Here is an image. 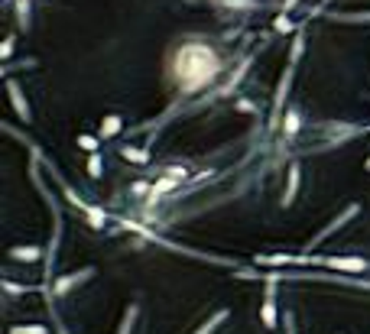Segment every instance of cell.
I'll return each instance as SVG.
<instances>
[{
	"label": "cell",
	"mask_w": 370,
	"mask_h": 334,
	"mask_svg": "<svg viewBox=\"0 0 370 334\" xmlns=\"http://www.w3.org/2000/svg\"><path fill=\"white\" fill-rule=\"evenodd\" d=\"M101 143H105V139L91 137V133H82V137H78V146L85 149V153H98V146H101Z\"/></svg>",
	"instance_id": "cell-19"
},
{
	"label": "cell",
	"mask_w": 370,
	"mask_h": 334,
	"mask_svg": "<svg viewBox=\"0 0 370 334\" xmlns=\"http://www.w3.org/2000/svg\"><path fill=\"white\" fill-rule=\"evenodd\" d=\"M224 72H228V56L211 36H182L166 56V75L182 98L199 94Z\"/></svg>",
	"instance_id": "cell-1"
},
{
	"label": "cell",
	"mask_w": 370,
	"mask_h": 334,
	"mask_svg": "<svg viewBox=\"0 0 370 334\" xmlns=\"http://www.w3.org/2000/svg\"><path fill=\"white\" fill-rule=\"evenodd\" d=\"M279 282H266L263 286V302H260V325L266 328V331H276V325L283 321V315H279Z\"/></svg>",
	"instance_id": "cell-4"
},
{
	"label": "cell",
	"mask_w": 370,
	"mask_h": 334,
	"mask_svg": "<svg viewBox=\"0 0 370 334\" xmlns=\"http://www.w3.org/2000/svg\"><path fill=\"white\" fill-rule=\"evenodd\" d=\"M293 72H295V66H286L283 78H279V88H276V98H273V117H270V127H279V123H283V107H286V98H289V88H293Z\"/></svg>",
	"instance_id": "cell-6"
},
{
	"label": "cell",
	"mask_w": 370,
	"mask_h": 334,
	"mask_svg": "<svg viewBox=\"0 0 370 334\" xmlns=\"http://www.w3.org/2000/svg\"><path fill=\"white\" fill-rule=\"evenodd\" d=\"M98 269L95 266H85V269H78V273H65V276H56L52 282H49L46 289H43V296L49 298V305L56 302V298H65L72 289H78V286H85L88 279L95 276Z\"/></svg>",
	"instance_id": "cell-3"
},
{
	"label": "cell",
	"mask_w": 370,
	"mask_h": 334,
	"mask_svg": "<svg viewBox=\"0 0 370 334\" xmlns=\"http://www.w3.org/2000/svg\"><path fill=\"white\" fill-rule=\"evenodd\" d=\"M150 188H153V182H133V185H130V195H133V198L150 195Z\"/></svg>",
	"instance_id": "cell-25"
},
{
	"label": "cell",
	"mask_w": 370,
	"mask_h": 334,
	"mask_svg": "<svg viewBox=\"0 0 370 334\" xmlns=\"http://www.w3.org/2000/svg\"><path fill=\"white\" fill-rule=\"evenodd\" d=\"M121 156H123V159H130V162H143V159H146V149L123 146V149H121Z\"/></svg>",
	"instance_id": "cell-23"
},
{
	"label": "cell",
	"mask_w": 370,
	"mask_h": 334,
	"mask_svg": "<svg viewBox=\"0 0 370 334\" xmlns=\"http://www.w3.org/2000/svg\"><path fill=\"white\" fill-rule=\"evenodd\" d=\"M299 182H302V169L293 162V166L286 169V192H283V198H279V204H283V208H293L295 195H299Z\"/></svg>",
	"instance_id": "cell-10"
},
{
	"label": "cell",
	"mask_w": 370,
	"mask_h": 334,
	"mask_svg": "<svg viewBox=\"0 0 370 334\" xmlns=\"http://www.w3.org/2000/svg\"><path fill=\"white\" fill-rule=\"evenodd\" d=\"M13 46H17V39H13V36L3 39V46H0V59H3V62H7V59L13 56Z\"/></svg>",
	"instance_id": "cell-26"
},
{
	"label": "cell",
	"mask_w": 370,
	"mask_h": 334,
	"mask_svg": "<svg viewBox=\"0 0 370 334\" xmlns=\"http://www.w3.org/2000/svg\"><path fill=\"white\" fill-rule=\"evenodd\" d=\"M121 130H123V117H121V114H107L105 121H101V130H98V137H101V139H114Z\"/></svg>",
	"instance_id": "cell-12"
},
{
	"label": "cell",
	"mask_w": 370,
	"mask_h": 334,
	"mask_svg": "<svg viewBox=\"0 0 370 334\" xmlns=\"http://www.w3.org/2000/svg\"><path fill=\"white\" fill-rule=\"evenodd\" d=\"M160 176H169V179H179V182H185V179H189V169H185V166H162Z\"/></svg>",
	"instance_id": "cell-20"
},
{
	"label": "cell",
	"mask_w": 370,
	"mask_h": 334,
	"mask_svg": "<svg viewBox=\"0 0 370 334\" xmlns=\"http://www.w3.org/2000/svg\"><path fill=\"white\" fill-rule=\"evenodd\" d=\"M325 266L338 273H370V260L364 257H325Z\"/></svg>",
	"instance_id": "cell-7"
},
{
	"label": "cell",
	"mask_w": 370,
	"mask_h": 334,
	"mask_svg": "<svg viewBox=\"0 0 370 334\" xmlns=\"http://www.w3.org/2000/svg\"><path fill=\"white\" fill-rule=\"evenodd\" d=\"M13 10H17V26L29 29V10H33V7H29V0H17V7H13Z\"/></svg>",
	"instance_id": "cell-16"
},
{
	"label": "cell",
	"mask_w": 370,
	"mask_h": 334,
	"mask_svg": "<svg viewBox=\"0 0 370 334\" xmlns=\"http://www.w3.org/2000/svg\"><path fill=\"white\" fill-rule=\"evenodd\" d=\"M10 260H20V263H39V260H46V253H43V247H13L10 250Z\"/></svg>",
	"instance_id": "cell-11"
},
{
	"label": "cell",
	"mask_w": 370,
	"mask_h": 334,
	"mask_svg": "<svg viewBox=\"0 0 370 334\" xmlns=\"http://www.w3.org/2000/svg\"><path fill=\"white\" fill-rule=\"evenodd\" d=\"M302 49H305V36H302V33H295V39H293V56H289V66H295V62H299Z\"/></svg>",
	"instance_id": "cell-22"
},
{
	"label": "cell",
	"mask_w": 370,
	"mask_h": 334,
	"mask_svg": "<svg viewBox=\"0 0 370 334\" xmlns=\"http://www.w3.org/2000/svg\"><path fill=\"white\" fill-rule=\"evenodd\" d=\"M240 279H263V282H283V279H322V282H344V286H357V289H370V279H354V276H332V273H250L240 269Z\"/></svg>",
	"instance_id": "cell-2"
},
{
	"label": "cell",
	"mask_w": 370,
	"mask_h": 334,
	"mask_svg": "<svg viewBox=\"0 0 370 334\" xmlns=\"http://www.w3.org/2000/svg\"><path fill=\"white\" fill-rule=\"evenodd\" d=\"M357 214H361V204H348V208H344V211L338 214V218H334L332 224H325L322 231H318V234H315V237H312V241L305 243V253H312L315 247H318V243H322V241H328V237H332L334 231H341L344 224L351 221V218H357Z\"/></svg>",
	"instance_id": "cell-5"
},
{
	"label": "cell",
	"mask_w": 370,
	"mask_h": 334,
	"mask_svg": "<svg viewBox=\"0 0 370 334\" xmlns=\"http://www.w3.org/2000/svg\"><path fill=\"white\" fill-rule=\"evenodd\" d=\"M211 7H221V10H254L256 0H208Z\"/></svg>",
	"instance_id": "cell-15"
},
{
	"label": "cell",
	"mask_w": 370,
	"mask_h": 334,
	"mask_svg": "<svg viewBox=\"0 0 370 334\" xmlns=\"http://www.w3.org/2000/svg\"><path fill=\"white\" fill-rule=\"evenodd\" d=\"M88 176L91 179L105 176V159H101V153H91V159H88Z\"/></svg>",
	"instance_id": "cell-17"
},
{
	"label": "cell",
	"mask_w": 370,
	"mask_h": 334,
	"mask_svg": "<svg viewBox=\"0 0 370 334\" xmlns=\"http://www.w3.org/2000/svg\"><path fill=\"white\" fill-rule=\"evenodd\" d=\"M0 286H3V292H7V296H26V292H33V289H36V286H20V282H13V279H3Z\"/></svg>",
	"instance_id": "cell-18"
},
{
	"label": "cell",
	"mask_w": 370,
	"mask_h": 334,
	"mask_svg": "<svg viewBox=\"0 0 370 334\" xmlns=\"http://www.w3.org/2000/svg\"><path fill=\"white\" fill-rule=\"evenodd\" d=\"M7 91H10V104H13L17 117L23 123H29V121H33V111H29V101L23 98V88H20L17 78H7Z\"/></svg>",
	"instance_id": "cell-8"
},
{
	"label": "cell",
	"mask_w": 370,
	"mask_h": 334,
	"mask_svg": "<svg viewBox=\"0 0 370 334\" xmlns=\"http://www.w3.org/2000/svg\"><path fill=\"white\" fill-rule=\"evenodd\" d=\"M228 315H231L228 308H218V312H215V315H211L208 321H205V325H199V328H195V331H192V334H215L221 325H224V321H228Z\"/></svg>",
	"instance_id": "cell-13"
},
{
	"label": "cell",
	"mask_w": 370,
	"mask_h": 334,
	"mask_svg": "<svg viewBox=\"0 0 370 334\" xmlns=\"http://www.w3.org/2000/svg\"><path fill=\"white\" fill-rule=\"evenodd\" d=\"M302 123H305V117H302L299 107H286V117H283V123H279V130H283V143H293V139L299 137V130H302Z\"/></svg>",
	"instance_id": "cell-9"
},
{
	"label": "cell",
	"mask_w": 370,
	"mask_h": 334,
	"mask_svg": "<svg viewBox=\"0 0 370 334\" xmlns=\"http://www.w3.org/2000/svg\"><path fill=\"white\" fill-rule=\"evenodd\" d=\"M273 29H276V33H293V20L286 17V13H279L276 23H273Z\"/></svg>",
	"instance_id": "cell-24"
},
{
	"label": "cell",
	"mask_w": 370,
	"mask_h": 334,
	"mask_svg": "<svg viewBox=\"0 0 370 334\" xmlns=\"http://www.w3.org/2000/svg\"><path fill=\"white\" fill-rule=\"evenodd\" d=\"M10 334H49L46 325H13Z\"/></svg>",
	"instance_id": "cell-21"
},
{
	"label": "cell",
	"mask_w": 370,
	"mask_h": 334,
	"mask_svg": "<svg viewBox=\"0 0 370 334\" xmlns=\"http://www.w3.org/2000/svg\"><path fill=\"white\" fill-rule=\"evenodd\" d=\"M364 169H370V156H367V162H364Z\"/></svg>",
	"instance_id": "cell-27"
},
{
	"label": "cell",
	"mask_w": 370,
	"mask_h": 334,
	"mask_svg": "<svg viewBox=\"0 0 370 334\" xmlns=\"http://www.w3.org/2000/svg\"><path fill=\"white\" fill-rule=\"evenodd\" d=\"M137 318H140V302H130V305H127V312H123V321H121V328H117V334H133Z\"/></svg>",
	"instance_id": "cell-14"
}]
</instances>
